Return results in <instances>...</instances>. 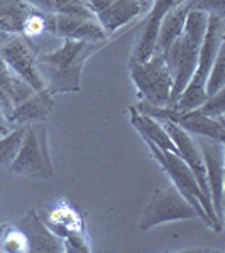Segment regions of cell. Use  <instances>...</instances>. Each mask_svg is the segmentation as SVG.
Segmentation results:
<instances>
[{
  "mask_svg": "<svg viewBox=\"0 0 225 253\" xmlns=\"http://www.w3.org/2000/svg\"><path fill=\"white\" fill-rule=\"evenodd\" d=\"M109 42V41H107ZM107 42H85L63 39V44L51 52L38 54L36 66L49 95L78 93L81 89V71L90 56L107 46Z\"/></svg>",
  "mask_w": 225,
  "mask_h": 253,
  "instance_id": "cell-1",
  "label": "cell"
},
{
  "mask_svg": "<svg viewBox=\"0 0 225 253\" xmlns=\"http://www.w3.org/2000/svg\"><path fill=\"white\" fill-rule=\"evenodd\" d=\"M208 14L202 10H190L181 36L166 51L165 61L171 73V78H173V88H171L169 96L171 105L176 103V100L181 96L183 89L186 88L188 81L193 75L200 47H202L203 38H205Z\"/></svg>",
  "mask_w": 225,
  "mask_h": 253,
  "instance_id": "cell-2",
  "label": "cell"
},
{
  "mask_svg": "<svg viewBox=\"0 0 225 253\" xmlns=\"http://www.w3.org/2000/svg\"><path fill=\"white\" fill-rule=\"evenodd\" d=\"M144 142L147 144V147H149L153 157L156 159L158 164L161 166V169L165 170L168 174V177L173 181V184L179 191V194L196 210L198 218L202 219L208 228H212L217 233H220V231H222V224L217 219L214 206H212L210 199L202 193L193 172H191L190 167L183 162V159L173 152H166V150L159 149L153 142H147V140Z\"/></svg>",
  "mask_w": 225,
  "mask_h": 253,
  "instance_id": "cell-3",
  "label": "cell"
},
{
  "mask_svg": "<svg viewBox=\"0 0 225 253\" xmlns=\"http://www.w3.org/2000/svg\"><path fill=\"white\" fill-rule=\"evenodd\" d=\"M224 19L217 17V15H208L205 38H203L202 47H200L198 52L196 68L190 81H188L186 88L183 89L181 96L171 107H174L176 110H195L207 100V80L217 52L224 44Z\"/></svg>",
  "mask_w": 225,
  "mask_h": 253,
  "instance_id": "cell-4",
  "label": "cell"
},
{
  "mask_svg": "<svg viewBox=\"0 0 225 253\" xmlns=\"http://www.w3.org/2000/svg\"><path fill=\"white\" fill-rule=\"evenodd\" d=\"M10 172L36 179H53L55 167L48 145V130L44 122H34L26 125L22 144L9 167Z\"/></svg>",
  "mask_w": 225,
  "mask_h": 253,
  "instance_id": "cell-5",
  "label": "cell"
},
{
  "mask_svg": "<svg viewBox=\"0 0 225 253\" xmlns=\"http://www.w3.org/2000/svg\"><path fill=\"white\" fill-rule=\"evenodd\" d=\"M129 73L136 84L139 100L153 107H168L171 105V88L173 78L166 66L165 56L154 52L144 63L129 61Z\"/></svg>",
  "mask_w": 225,
  "mask_h": 253,
  "instance_id": "cell-6",
  "label": "cell"
},
{
  "mask_svg": "<svg viewBox=\"0 0 225 253\" xmlns=\"http://www.w3.org/2000/svg\"><path fill=\"white\" fill-rule=\"evenodd\" d=\"M198 218V213L190 203L179 194L176 187L158 189L151 196L149 203L139 219V230L149 231L163 223L183 221V219Z\"/></svg>",
  "mask_w": 225,
  "mask_h": 253,
  "instance_id": "cell-7",
  "label": "cell"
},
{
  "mask_svg": "<svg viewBox=\"0 0 225 253\" xmlns=\"http://www.w3.org/2000/svg\"><path fill=\"white\" fill-rule=\"evenodd\" d=\"M38 54L39 51L34 41L22 34L10 36L9 41L0 46V59L15 76L27 81L36 91H46V84L36 66Z\"/></svg>",
  "mask_w": 225,
  "mask_h": 253,
  "instance_id": "cell-8",
  "label": "cell"
},
{
  "mask_svg": "<svg viewBox=\"0 0 225 253\" xmlns=\"http://www.w3.org/2000/svg\"><path fill=\"white\" fill-rule=\"evenodd\" d=\"M85 3L110 38L139 15H144L153 0H85Z\"/></svg>",
  "mask_w": 225,
  "mask_h": 253,
  "instance_id": "cell-9",
  "label": "cell"
},
{
  "mask_svg": "<svg viewBox=\"0 0 225 253\" xmlns=\"http://www.w3.org/2000/svg\"><path fill=\"white\" fill-rule=\"evenodd\" d=\"M196 144L205 162L207 184L210 191V201L214 206L215 216L220 224H224V142L212 140L207 137H196Z\"/></svg>",
  "mask_w": 225,
  "mask_h": 253,
  "instance_id": "cell-10",
  "label": "cell"
},
{
  "mask_svg": "<svg viewBox=\"0 0 225 253\" xmlns=\"http://www.w3.org/2000/svg\"><path fill=\"white\" fill-rule=\"evenodd\" d=\"M168 135L171 137V140L174 142L178 149V156L183 159V162L190 167V170L193 172L196 182H198L202 193L210 199V191H208L207 184V174H205V162H203V156L200 152V147L196 144L193 135L183 130L181 126H178L173 122H161ZM212 203V201H210Z\"/></svg>",
  "mask_w": 225,
  "mask_h": 253,
  "instance_id": "cell-11",
  "label": "cell"
},
{
  "mask_svg": "<svg viewBox=\"0 0 225 253\" xmlns=\"http://www.w3.org/2000/svg\"><path fill=\"white\" fill-rule=\"evenodd\" d=\"M51 36L61 39L85 41V42H107L110 41L95 17H80V15L69 14H53Z\"/></svg>",
  "mask_w": 225,
  "mask_h": 253,
  "instance_id": "cell-12",
  "label": "cell"
},
{
  "mask_svg": "<svg viewBox=\"0 0 225 253\" xmlns=\"http://www.w3.org/2000/svg\"><path fill=\"white\" fill-rule=\"evenodd\" d=\"M17 230L24 235L27 242V250L39 253H59L64 252V242L61 236L49 230L36 211H29L17 223Z\"/></svg>",
  "mask_w": 225,
  "mask_h": 253,
  "instance_id": "cell-13",
  "label": "cell"
},
{
  "mask_svg": "<svg viewBox=\"0 0 225 253\" xmlns=\"http://www.w3.org/2000/svg\"><path fill=\"white\" fill-rule=\"evenodd\" d=\"M129 117H130V124H132L134 128L141 133L142 140L153 142L159 149L166 150V152H173L178 156L176 145L171 140V137L168 135V132L165 130L161 122H158L156 118L142 113L137 107H129Z\"/></svg>",
  "mask_w": 225,
  "mask_h": 253,
  "instance_id": "cell-14",
  "label": "cell"
},
{
  "mask_svg": "<svg viewBox=\"0 0 225 253\" xmlns=\"http://www.w3.org/2000/svg\"><path fill=\"white\" fill-rule=\"evenodd\" d=\"M190 10H191L190 2L185 0V2H181L179 5L174 7V9L166 12V15L161 20V26H159L158 42H156L154 52H159V54H163V56L166 54V51L169 49L171 44L181 36L183 27H185L186 15Z\"/></svg>",
  "mask_w": 225,
  "mask_h": 253,
  "instance_id": "cell-15",
  "label": "cell"
},
{
  "mask_svg": "<svg viewBox=\"0 0 225 253\" xmlns=\"http://www.w3.org/2000/svg\"><path fill=\"white\" fill-rule=\"evenodd\" d=\"M24 132H26V125H20L19 128L0 137V169H9L14 162L22 144Z\"/></svg>",
  "mask_w": 225,
  "mask_h": 253,
  "instance_id": "cell-16",
  "label": "cell"
},
{
  "mask_svg": "<svg viewBox=\"0 0 225 253\" xmlns=\"http://www.w3.org/2000/svg\"><path fill=\"white\" fill-rule=\"evenodd\" d=\"M12 80L14 73L0 59V113L7 122L12 115Z\"/></svg>",
  "mask_w": 225,
  "mask_h": 253,
  "instance_id": "cell-17",
  "label": "cell"
},
{
  "mask_svg": "<svg viewBox=\"0 0 225 253\" xmlns=\"http://www.w3.org/2000/svg\"><path fill=\"white\" fill-rule=\"evenodd\" d=\"M225 88V46L222 44L215 56V61L212 64L210 75L207 80V96H212L219 89Z\"/></svg>",
  "mask_w": 225,
  "mask_h": 253,
  "instance_id": "cell-18",
  "label": "cell"
},
{
  "mask_svg": "<svg viewBox=\"0 0 225 253\" xmlns=\"http://www.w3.org/2000/svg\"><path fill=\"white\" fill-rule=\"evenodd\" d=\"M224 101H225V88L219 89L212 96H207V100L200 105L198 110L203 115L210 118H224V110H225Z\"/></svg>",
  "mask_w": 225,
  "mask_h": 253,
  "instance_id": "cell-19",
  "label": "cell"
},
{
  "mask_svg": "<svg viewBox=\"0 0 225 253\" xmlns=\"http://www.w3.org/2000/svg\"><path fill=\"white\" fill-rule=\"evenodd\" d=\"M0 250L2 252H29L27 250V242L24 235L17 228L14 230H5L2 240H0Z\"/></svg>",
  "mask_w": 225,
  "mask_h": 253,
  "instance_id": "cell-20",
  "label": "cell"
},
{
  "mask_svg": "<svg viewBox=\"0 0 225 253\" xmlns=\"http://www.w3.org/2000/svg\"><path fill=\"white\" fill-rule=\"evenodd\" d=\"M191 10H202L208 15L222 17L225 15V0H188Z\"/></svg>",
  "mask_w": 225,
  "mask_h": 253,
  "instance_id": "cell-21",
  "label": "cell"
},
{
  "mask_svg": "<svg viewBox=\"0 0 225 253\" xmlns=\"http://www.w3.org/2000/svg\"><path fill=\"white\" fill-rule=\"evenodd\" d=\"M10 36H14V34H7V32H2V31H0V46H2V44L5 42V41H9Z\"/></svg>",
  "mask_w": 225,
  "mask_h": 253,
  "instance_id": "cell-22",
  "label": "cell"
},
{
  "mask_svg": "<svg viewBox=\"0 0 225 253\" xmlns=\"http://www.w3.org/2000/svg\"><path fill=\"white\" fill-rule=\"evenodd\" d=\"M5 228H7V224H0V240H2L3 233H5Z\"/></svg>",
  "mask_w": 225,
  "mask_h": 253,
  "instance_id": "cell-23",
  "label": "cell"
}]
</instances>
